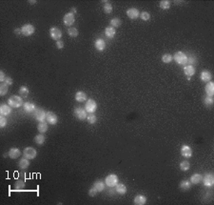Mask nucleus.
Listing matches in <instances>:
<instances>
[{
    "label": "nucleus",
    "mask_w": 214,
    "mask_h": 205,
    "mask_svg": "<svg viewBox=\"0 0 214 205\" xmlns=\"http://www.w3.org/2000/svg\"><path fill=\"white\" fill-rule=\"evenodd\" d=\"M8 103H9V105H10L12 108H19V107H21V106L24 105L22 97L18 96H10V97H9V99H8Z\"/></svg>",
    "instance_id": "nucleus-1"
},
{
    "label": "nucleus",
    "mask_w": 214,
    "mask_h": 205,
    "mask_svg": "<svg viewBox=\"0 0 214 205\" xmlns=\"http://www.w3.org/2000/svg\"><path fill=\"white\" fill-rule=\"evenodd\" d=\"M173 59L179 65H186L187 63V55L184 52H177L173 55Z\"/></svg>",
    "instance_id": "nucleus-2"
},
{
    "label": "nucleus",
    "mask_w": 214,
    "mask_h": 205,
    "mask_svg": "<svg viewBox=\"0 0 214 205\" xmlns=\"http://www.w3.org/2000/svg\"><path fill=\"white\" fill-rule=\"evenodd\" d=\"M23 155H24V157L28 159H34L37 156V151L36 149H34L33 147H27L24 149V152H23Z\"/></svg>",
    "instance_id": "nucleus-3"
},
{
    "label": "nucleus",
    "mask_w": 214,
    "mask_h": 205,
    "mask_svg": "<svg viewBox=\"0 0 214 205\" xmlns=\"http://www.w3.org/2000/svg\"><path fill=\"white\" fill-rule=\"evenodd\" d=\"M118 177L115 174H110L105 178V183L108 187H115V185L118 183Z\"/></svg>",
    "instance_id": "nucleus-4"
},
{
    "label": "nucleus",
    "mask_w": 214,
    "mask_h": 205,
    "mask_svg": "<svg viewBox=\"0 0 214 205\" xmlns=\"http://www.w3.org/2000/svg\"><path fill=\"white\" fill-rule=\"evenodd\" d=\"M75 22V16L73 14H71V12H67V14L64 15L63 17V23L65 26L67 27H71L72 25L74 24Z\"/></svg>",
    "instance_id": "nucleus-5"
},
{
    "label": "nucleus",
    "mask_w": 214,
    "mask_h": 205,
    "mask_svg": "<svg viewBox=\"0 0 214 205\" xmlns=\"http://www.w3.org/2000/svg\"><path fill=\"white\" fill-rule=\"evenodd\" d=\"M97 109V103L93 99H88L85 104V110L89 114H94Z\"/></svg>",
    "instance_id": "nucleus-6"
},
{
    "label": "nucleus",
    "mask_w": 214,
    "mask_h": 205,
    "mask_svg": "<svg viewBox=\"0 0 214 205\" xmlns=\"http://www.w3.org/2000/svg\"><path fill=\"white\" fill-rule=\"evenodd\" d=\"M33 114H34V118H35L38 122L46 121V114H47V113L42 108H36V110L34 111Z\"/></svg>",
    "instance_id": "nucleus-7"
},
{
    "label": "nucleus",
    "mask_w": 214,
    "mask_h": 205,
    "mask_svg": "<svg viewBox=\"0 0 214 205\" xmlns=\"http://www.w3.org/2000/svg\"><path fill=\"white\" fill-rule=\"evenodd\" d=\"M50 38L53 40H60L62 37V32L61 30L58 29L57 27H51L50 29Z\"/></svg>",
    "instance_id": "nucleus-8"
},
{
    "label": "nucleus",
    "mask_w": 214,
    "mask_h": 205,
    "mask_svg": "<svg viewBox=\"0 0 214 205\" xmlns=\"http://www.w3.org/2000/svg\"><path fill=\"white\" fill-rule=\"evenodd\" d=\"M21 31H22V35L30 36V35H33L35 29H34V26L32 24H25L21 27Z\"/></svg>",
    "instance_id": "nucleus-9"
},
{
    "label": "nucleus",
    "mask_w": 214,
    "mask_h": 205,
    "mask_svg": "<svg viewBox=\"0 0 214 205\" xmlns=\"http://www.w3.org/2000/svg\"><path fill=\"white\" fill-rule=\"evenodd\" d=\"M73 114L79 120H85L87 118V111L85 110V108H75L73 111Z\"/></svg>",
    "instance_id": "nucleus-10"
},
{
    "label": "nucleus",
    "mask_w": 214,
    "mask_h": 205,
    "mask_svg": "<svg viewBox=\"0 0 214 205\" xmlns=\"http://www.w3.org/2000/svg\"><path fill=\"white\" fill-rule=\"evenodd\" d=\"M202 181L205 187H212L214 184V176L211 173L205 174V177L202 178Z\"/></svg>",
    "instance_id": "nucleus-11"
},
{
    "label": "nucleus",
    "mask_w": 214,
    "mask_h": 205,
    "mask_svg": "<svg viewBox=\"0 0 214 205\" xmlns=\"http://www.w3.org/2000/svg\"><path fill=\"white\" fill-rule=\"evenodd\" d=\"M46 121L50 125H55L58 121V117L53 112H47L46 114Z\"/></svg>",
    "instance_id": "nucleus-12"
},
{
    "label": "nucleus",
    "mask_w": 214,
    "mask_h": 205,
    "mask_svg": "<svg viewBox=\"0 0 214 205\" xmlns=\"http://www.w3.org/2000/svg\"><path fill=\"white\" fill-rule=\"evenodd\" d=\"M127 15L130 19L134 20L138 18V16L140 15V12L138 9H136V8H130V9L127 10Z\"/></svg>",
    "instance_id": "nucleus-13"
},
{
    "label": "nucleus",
    "mask_w": 214,
    "mask_h": 205,
    "mask_svg": "<svg viewBox=\"0 0 214 205\" xmlns=\"http://www.w3.org/2000/svg\"><path fill=\"white\" fill-rule=\"evenodd\" d=\"M181 155L186 159H190L192 156V149L188 145H183L181 147Z\"/></svg>",
    "instance_id": "nucleus-14"
},
{
    "label": "nucleus",
    "mask_w": 214,
    "mask_h": 205,
    "mask_svg": "<svg viewBox=\"0 0 214 205\" xmlns=\"http://www.w3.org/2000/svg\"><path fill=\"white\" fill-rule=\"evenodd\" d=\"M94 47H95V49L97 51H99V52H103L105 49H106V42L104 39H102V38H97L94 42Z\"/></svg>",
    "instance_id": "nucleus-15"
},
{
    "label": "nucleus",
    "mask_w": 214,
    "mask_h": 205,
    "mask_svg": "<svg viewBox=\"0 0 214 205\" xmlns=\"http://www.w3.org/2000/svg\"><path fill=\"white\" fill-rule=\"evenodd\" d=\"M8 156H10L12 159H18V157L21 156V152H20V150L18 148L12 147V148L10 149V150H9Z\"/></svg>",
    "instance_id": "nucleus-16"
},
{
    "label": "nucleus",
    "mask_w": 214,
    "mask_h": 205,
    "mask_svg": "<svg viewBox=\"0 0 214 205\" xmlns=\"http://www.w3.org/2000/svg\"><path fill=\"white\" fill-rule=\"evenodd\" d=\"M200 78L201 80L203 81V82H209V81H211L212 79V75L211 72L209 71H207V70H204L201 72V75H200Z\"/></svg>",
    "instance_id": "nucleus-17"
},
{
    "label": "nucleus",
    "mask_w": 214,
    "mask_h": 205,
    "mask_svg": "<svg viewBox=\"0 0 214 205\" xmlns=\"http://www.w3.org/2000/svg\"><path fill=\"white\" fill-rule=\"evenodd\" d=\"M23 107H24V111L27 114L34 113V111L36 110V107H35V105H34V103H32V102H30V101L24 102Z\"/></svg>",
    "instance_id": "nucleus-18"
},
{
    "label": "nucleus",
    "mask_w": 214,
    "mask_h": 205,
    "mask_svg": "<svg viewBox=\"0 0 214 205\" xmlns=\"http://www.w3.org/2000/svg\"><path fill=\"white\" fill-rule=\"evenodd\" d=\"M12 113V107L9 104H1L0 106V114L1 116H9Z\"/></svg>",
    "instance_id": "nucleus-19"
},
{
    "label": "nucleus",
    "mask_w": 214,
    "mask_h": 205,
    "mask_svg": "<svg viewBox=\"0 0 214 205\" xmlns=\"http://www.w3.org/2000/svg\"><path fill=\"white\" fill-rule=\"evenodd\" d=\"M133 203L135 205H145L147 203V198L143 195H137L133 199Z\"/></svg>",
    "instance_id": "nucleus-20"
},
{
    "label": "nucleus",
    "mask_w": 214,
    "mask_h": 205,
    "mask_svg": "<svg viewBox=\"0 0 214 205\" xmlns=\"http://www.w3.org/2000/svg\"><path fill=\"white\" fill-rule=\"evenodd\" d=\"M205 93L208 96H213L214 95V83L212 81H209V82L207 83L205 87Z\"/></svg>",
    "instance_id": "nucleus-21"
},
{
    "label": "nucleus",
    "mask_w": 214,
    "mask_h": 205,
    "mask_svg": "<svg viewBox=\"0 0 214 205\" xmlns=\"http://www.w3.org/2000/svg\"><path fill=\"white\" fill-rule=\"evenodd\" d=\"M195 68L192 66V65H187V66H185L184 68V72H185V75L187 76V78H191L192 75H195Z\"/></svg>",
    "instance_id": "nucleus-22"
},
{
    "label": "nucleus",
    "mask_w": 214,
    "mask_h": 205,
    "mask_svg": "<svg viewBox=\"0 0 214 205\" xmlns=\"http://www.w3.org/2000/svg\"><path fill=\"white\" fill-rule=\"evenodd\" d=\"M74 98L77 102H85L87 101V93L82 91H78L75 93Z\"/></svg>",
    "instance_id": "nucleus-23"
},
{
    "label": "nucleus",
    "mask_w": 214,
    "mask_h": 205,
    "mask_svg": "<svg viewBox=\"0 0 214 205\" xmlns=\"http://www.w3.org/2000/svg\"><path fill=\"white\" fill-rule=\"evenodd\" d=\"M115 35H116V30H115L114 28L112 27H107L105 29V35L110 38V39H111V38H113L115 36Z\"/></svg>",
    "instance_id": "nucleus-24"
},
{
    "label": "nucleus",
    "mask_w": 214,
    "mask_h": 205,
    "mask_svg": "<svg viewBox=\"0 0 214 205\" xmlns=\"http://www.w3.org/2000/svg\"><path fill=\"white\" fill-rule=\"evenodd\" d=\"M202 175H200V174H193L192 176L190 177V181L191 182V184H199V183L202 181Z\"/></svg>",
    "instance_id": "nucleus-25"
},
{
    "label": "nucleus",
    "mask_w": 214,
    "mask_h": 205,
    "mask_svg": "<svg viewBox=\"0 0 214 205\" xmlns=\"http://www.w3.org/2000/svg\"><path fill=\"white\" fill-rule=\"evenodd\" d=\"M115 191H116V193H118L119 195H125L127 193V187L125 184H123V183H117V184L115 185Z\"/></svg>",
    "instance_id": "nucleus-26"
},
{
    "label": "nucleus",
    "mask_w": 214,
    "mask_h": 205,
    "mask_svg": "<svg viewBox=\"0 0 214 205\" xmlns=\"http://www.w3.org/2000/svg\"><path fill=\"white\" fill-rule=\"evenodd\" d=\"M49 129V125H48V123H47L46 121L44 122H39L38 123V125H37V130L38 132H39L40 134H44L46 133L47 131H48Z\"/></svg>",
    "instance_id": "nucleus-27"
},
{
    "label": "nucleus",
    "mask_w": 214,
    "mask_h": 205,
    "mask_svg": "<svg viewBox=\"0 0 214 205\" xmlns=\"http://www.w3.org/2000/svg\"><path fill=\"white\" fill-rule=\"evenodd\" d=\"M18 166H19V168L22 169V170H25V169L29 168V166H30V159H26V157H22V159H21L19 160V162H18Z\"/></svg>",
    "instance_id": "nucleus-28"
},
{
    "label": "nucleus",
    "mask_w": 214,
    "mask_h": 205,
    "mask_svg": "<svg viewBox=\"0 0 214 205\" xmlns=\"http://www.w3.org/2000/svg\"><path fill=\"white\" fill-rule=\"evenodd\" d=\"M93 187L95 188L98 192H103L106 188V183L101 180H96L93 183Z\"/></svg>",
    "instance_id": "nucleus-29"
},
{
    "label": "nucleus",
    "mask_w": 214,
    "mask_h": 205,
    "mask_svg": "<svg viewBox=\"0 0 214 205\" xmlns=\"http://www.w3.org/2000/svg\"><path fill=\"white\" fill-rule=\"evenodd\" d=\"M179 187L182 191H187L191 188V182L190 180H182L180 182Z\"/></svg>",
    "instance_id": "nucleus-30"
},
{
    "label": "nucleus",
    "mask_w": 214,
    "mask_h": 205,
    "mask_svg": "<svg viewBox=\"0 0 214 205\" xmlns=\"http://www.w3.org/2000/svg\"><path fill=\"white\" fill-rule=\"evenodd\" d=\"M45 140H46L45 135L42 134H39L34 136V142H35L37 145H43L45 142Z\"/></svg>",
    "instance_id": "nucleus-31"
},
{
    "label": "nucleus",
    "mask_w": 214,
    "mask_h": 205,
    "mask_svg": "<svg viewBox=\"0 0 214 205\" xmlns=\"http://www.w3.org/2000/svg\"><path fill=\"white\" fill-rule=\"evenodd\" d=\"M105 4H104V7H103V9H104V12L106 14H111L113 11V8H112V5H111L110 2H108V1H103Z\"/></svg>",
    "instance_id": "nucleus-32"
},
{
    "label": "nucleus",
    "mask_w": 214,
    "mask_h": 205,
    "mask_svg": "<svg viewBox=\"0 0 214 205\" xmlns=\"http://www.w3.org/2000/svg\"><path fill=\"white\" fill-rule=\"evenodd\" d=\"M110 24L111 27L115 29V28H118V27L121 26L122 21H121V19H120L119 17H114V18H112V19L110 20Z\"/></svg>",
    "instance_id": "nucleus-33"
},
{
    "label": "nucleus",
    "mask_w": 214,
    "mask_h": 205,
    "mask_svg": "<svg viewBox=\"0 0 214 205\" xmlns=\"http://www.w3.org/2000/svg\"><path fill=\"white\" fill-rule=\"evenodd\" d=\"M68 35H70L71 37H77L79 35V32H78V30H77L76 28L74 27H71V28H68Z\"/></svg>",
    "instance_id": "nucleus-34"
},
{
    "label": "nucleus",
    "mask_w": 214,
    "mask_h": 205,
    "mask_svg": "<svg viewBox=\"0 0 214 205\" xmlns=\"http://www.w3.org/2000/svg\"><path fill=\"white\" fill-rule=\"evenodd\" d=\"M8 90H9V85H7L5 82H3L0 85V96H6L8 93Z\"/></svg>",
    "instance_id": "nucleus-35"
},
{
    "label": "nucleus",
    "mask_w": 214,
    "mask_h": 205,
    "mask_svg": "<svg viewBox=\"0 0 214 205\" xmlns=\"http://www.w3.org/2000/svg\"><path fill=\"white\" fill-rule=\"evenodd\" d=\"M25 185L26 184H25V181L23 180V179H18V180H16V182H15V190H17V191L23 190Z\"/></svg>",
    "instance_id": "nucleus-36"
},
{
    "label": "nucleus",
    "mask_w": 214,
    "mask_h": 205,
    "mask_svg": "<svg viewBox=\"0 0 214 205\" xmlns=\"http://www.w3.org/2000/svg\"><path fill=\"white\" fill-rule=\"evenodd\" d=\"M30 93V91H29V88L26 87V86H21L20 89H19V95L22 96L23 97H27Z\"/></svg>",
    "instance_id": "nucleus-37"
},
{
    "label": "nucleus",
    "mask_w": 214,
    "mask_h": 205,
    "mask_svg": "<svg viewBox=\"0 0 214 205\" xmlns=\"http://www.w3.org/2000/svg\"><path fill=\"white\" fill-rule=\"evenodd\" d=\"M190 164L187 160H184L180 163V169H181L182 171H184V172L190 170Z\"/></svg>",
    "instance_id": "nucleus-38"
},
{
    "label": "nucleus",
    "mask_w": 214,
    "mask_h": 205,
    "mask_svg": "<svg viewBox=\"0 0 214 205\" xmlns=\"http://www.w3.org/2000/svg\"><path fill=\"white\" fill-rule=\"evenodd\" d=\"M87 121L89 123V124H95L97 121V117L94 114H89V116H87Z\"/></svg>",
    "instance_id": "nucleus-39"
},
{
    "label": "nucleus",
    "mask_w": 214,
    "mask_h": 205,
    "mask_svg": "<svg viewBox=\"0 0 214 205\" xmlns=\"http://www.w3.org/2000/svg\"><path fill=\"white\" fill-rule=\"evenodd\" d=\"M172 59H173V57L169 54H165L162 55V61L164 63H170L172 61Z\"/></svg>",
    "instance_id": "nucleus-40"
},
{
    "label": "nucleus",
    "mask_w": 214,
    "mask_h": 205,
    "mask_svg": "<svg viewBox=\"0 0 214 205\" xmlns=\"http://www.w3.org/2000/svg\"><path fill=\"white\" fill-rule=\"evenodd\" d=\"M214 103V100H213V97L212 96H205L204 98V104L205 106H208V107H210V106H212Z\"/></svg>",
    "instance_id": "nucleus-41"
},
{
    "label": "nucleus",
    "mask_w": 214,
    "mask_h": 205,
    "mask_svg": "<svg viewBox=\"0 0 214 205\" xmlns=\"http://www.w3.org/2000/svg\"><path fill=\"white\" fill-rule=\"evenodd\" d=\"M160 8L163 10H169L170 8V1L169 0H163L160 2Z\"/></svg>",
    "instance_id": "nucleus-42"
},
{
    "label": "nucleus",
    "mask_w": 214,
    "mask_h": 205,
    "mask_svg": "<svg viewBox=\"0 0 214 205\" xmlns=\"http://www.w3.org/2000/svg\"><path fill=\"white\" fill-rule=\"evenodd\" d=\"M196 62H197V57L195 55H193V54L187 55V64H188V65H193V64H195Z\"/></svg>",
    "instance_id": "nucleus-43"
},
{
    "label": "nucleus",
    "mask_w": 214,
    "mask_h": 205,
    "mask_svg": "<svg viewBox=\"0 0 214 205\" xmlns=\"http://www.w3.org/2000/svg\"><path fill=\"white\" fill-rule=\"evenodd\" d=\"M139 16H140V18L142 19L143 21H148L149 19H151V14H149L148 12H146V11L141 12Z\"/></svg>",
    "instance_id": "nucleus-44"
},
{
    "label": "nucleus",
    "mask_w": 214,
    "mask_h": 205,
    "mask_svg": "<svg viewBox=\"0 0 214 205\" xmlns=\"http://www.w3.org/2000/svg\"><path fill=\"white\" fill-rule=\"evenodd\" d=\"M7 118L4 117V116H1L0 117V127H1V129H3V128H5V126L7 125Z\"/></svg>",
    "instance_id": "nucleus-45"
},
{
    "label": "nucleus",
    "mask_w": 214,
    "mask_h": 205,
    "mask_svg": "<svg viewBox=\"0 0 214 205\" xmlns=\"http://www.w3.org/2000/svg\"><path fill=\"white\" fill-rule=\"evenodd\" d=\"M98 193V191L95 189L94 187H92L91 189L89 190V196H92V198H93V196H95Z\"/></svg>",
    "instance_id": "nucleus-46"
},
{
    "label": "nucleus",
    "mask_w": 214,
    "mask_h": 205,
    "mask_svg": "<svg viewBox=\"0 0 214 205\" xmlns=\"http://www.w3.org/2000/svg\"><path fill=\"white\" fill-rule=\"evenodd\" d=\"M55 45H56V48L57 49H63L64 48V42L62 40H57L56 42H55Z\"/></svg>",
    "instance_id": "nucleus-47"
},
{
    "label": "nucleus",
    "mask_w": 214,
    "mask_h": 205,
    "mask_svg": "<svg viewBox=\"0 0 214 205\" xmlns=\"http://www.w3.org/2000/svg\"><path fill=\"white\" fill-rule=\"evenodd\" d=\"M5 83L7 85H9V86H11V85H12V83H14V80H12V78H10V76H7L5 79Z\"/></svg>",
    "instance_id": "nucleus-48"
},
{
    "label": "nucleus",
    "mask_w": 214,
    "mask_h": 205,
    "mask_svg": "<svg viewBox=\"0 0 214 205\" xmlns=\"http://www.w3.org/2000/svg\"><path fill=\"white\" fill-rule=\"evenodd\" d=\"M5 79H6V76H5V74H4V72L0 71V81H1V82H5Z\"/></svg>",
    "instance_id": "nucleus-49"
},
{
    "label": "nucleus",
    "mask_w": 214,
    "mask_h": 205,
    "mask_svg": "<svg viewBox=\"0 0 214 205\" xmlns=\"http://www.w3.org/2000/svg\"><path fill=\"white\" fill-rule=\"evenodd\" d=\"M14 33L17 35H22V31H21V28H17L14 30Z\"/></svg>",
    "instance_id": "nucleus-50"
},
{
    "label": "nucleus",
    "mask_w": 214,
    "mask_h": 205,
    "mask_svg": "<svg viewBox=\"0 0 214 205\" xmlns=\"http://www.w3.org/2000/svg\"><path fill=\"white\" fill-rule=\"evenodd\" d=\"M71 14H76V12H77V9H76V8H74V7L71 8Z\"/></svg>",
    "instance_id": "nucleus-51"
},
{
    "label": "nucleus",
    "mask_w": 214,
    "mask_h": 205,
    "mask_svg": "<svg viewBox=\"0 0 214 205\" xmlns=\"http://www.w3.org/2000/svg\"><path fill=\"white\" fill-rule=\"evenodd\" d=\"M29 3H31V4H34V3H36V0H32H32H30Z\"/></svg>",
    "instance_id": "nucleus-52"
}]
</instances>
